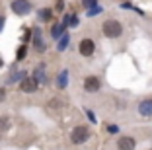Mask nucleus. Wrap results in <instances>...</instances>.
I'll list each match as a JSON object with an SVG mask.
<instances>
[{
    "instance_id": "obj_1",
    "label": "nucleus",
    "mask_w": 152,
    "mask_h": 150,
    "mask_svg": "<svg viewBox=\"0 0 152 150\" xmlns=\"http://www.w3.org/2000/svg\"><path fill=\"white\" fill-rule=\"evenodd\" d=\"M103 35L109 37V39H115V37L121 35V31H123V27H121V23L117 22V20H107V22H103Z\"/></svg>"
},
{
    "instance_id": "obj_2",
    "label": "nucleus",
    "mask_w": 152,
    "mask_h": 150,
    "mask_svg": "<svg viewBox=\"0 0 152 150\" xmlns=\"http://www.w3.org/2000/svg\"><path fill=\"white\" fill-rule=\"evenodd\" d=\"M90 137V129L88 127H76L74 131L70 132V140L74 142V144H82V142H86Z\"/></svg>"
},
{
    "instance_id": "obj_3",
    "label": "nucleus",
    "mask_w": 152,
    "mask_h": 150,
    "mask_svg": "<svg viewBox=\"0 0 152 150\" xmlns=\"http://www.w3.org/2000/svg\"><path fill=\"white\" fill-rule=\"evenodd\" d=\"M12 10H14V14H18V16H26V14L31 12V4H29L27 0H14Z\"/></svg>"
},
{
    "instance_id": "obj_4",
    "label": "nucleus",
    "mask_w": 152,
    "mask_h": 150,
    "mask_svg": "<svg viewBox=\"0 0 152 150\" xmlns=\"http://www.w3.org/2000/svg\"><path fill=\"white\" fill-rule=\"evenodd\" d=\"M78 49H80V53L84 55V57H92V55H94L96 45H94V41H92V39H82L80 45H78Z\"/></svg>"
},
{
    "instance_id": "obj_5",
    "label": "nucleus",
    "mask_w": 152,
    "mask_h": 150,
    "mask_svg": "<svg viewBox=\"0 0 152 150\" xmlns=\"http://www.w3.org/2000/svg\"><path fill=\"white\" fill-rule=\"evenodd\" d=\"M99 86H102V82H99L98 76H88V78L84 80V88H86V92H98Z\"/></svg>"
},
{
    "instance_id": "obj_6",
    "label": "nucleus",
    "mask_w": 152,
    "mask_h": 150,
    "mask_svg": "<svg viewBox=\"0 0 152 150\" xmlns=\"http://www.w3.org/2000/svg\"><path fill=\"white\" fill-rule=\"evenodd\" d=\"M134 146H137V142H134L133 137H121L117 140V148L119 150H134Z\"/></svg>"
},
{
    "instance_id": "obj_7",
    "label": "nucleus",
    "mask_w": 152,
    "mask_h": 150,
    "mask_svg": "<svg viewBox=\"0 0 152 150\" xmlns=\"http://www.w3.org/2000/svg\"><path fill=\"white\" fill-rule=\"evenodd\" d=\"M139 113L142 117H152V100H142L139 103Z\"/></svg>"
},
{
    "instance_id": "obj_8",
    "label": "nucleus",
    "mask_w": 152,
    "mask_h": 150,
    "mask_svg": "<svg viewBox=\"0 0 152 150\" xmlns=\"http://www.w3.org/2000/svg\"><path fill=\"white\" fill-rule=\"evenodd\" d=\"M20 90H22V92L31 94V92H35V90H37V82H35L33 78H26V80H22V84H20Z\"/></svg>"
},
{
    "instance_id": "obj_9",
    "label": "nucleus",
    "mask_w": 152,
    "mask_h": 150,
    "mask_svg": "<svg viewBox=\"0 0 152 150\" xmlns=\"http://www.w3.org/2000/svg\"><path fill=\"white\" fill-rule=\"evenodd\" d=\"M33 80H35L37 84L47 80V78H45V64H39V66L35 68V72H33Z\"/></svg>"
},
{
    "instance_id": "obj_10",
    "label": "nucleus",
    "mask_w": 152,
    "mask_h": 150,
    "mask_svg": "<svg viewBox=\"0 0 152 150\" xmlns=\"http://www.w3.org/2000/svg\"><path fill=\"white\" fill-rule=\"evenodd\" d=\"M66 82H68V72H66V70H63L61 74H58L57 86H58V88H66Z\"/></svg>"
},
{
    "instance_id": "obj_11",
    "label": "nucleus",
    "mask_w": 152,
    "mask_h": 150,
    "mask_svg": "<svg viewBox=\"0 0 152 150\" xmlns=\"http://www.w3.org/2000/svg\"><path fill=\"white\" fill-rule=\"evenodd\" d=\"M68 43H70V35L64 33V35L61 37V41H58V51H64V49L68 47Z\"/></svg>"
},
{
    "instance_id": "obj_12",
    "label": "nucleus",
    "mask_w": 152,
    "mask_h": 150,
    "mask_svg": "<svg viewBox=\"0 0 152 150\" xmlns=\"http://www.w3.org/2000/svg\"><path fill=\"white\" fill-rule=\"evenodd\" d=\"M64 27H66V23H64V22L53 27V37H55V39H58V37H63L61 33H63V29H64Z\"/></svg>"
},
{
    "instance_id": "obj_13",
    "label": "nucleus",
    "mask_w": 152,
    "mask_h": 150,
    "mask_svg": "<svg viewBox=\"0 0 152 150\" xmlns=\"http://www.w3.org/2000/svg\"><path fill=\"white\" fill-rule=\"evenodd\" d=\"M39 16H41V20H43V22H51V18H53V12H51L49 8H45V10H41V12H39Z\"/></svg>"
},
{
    "instance_id": "obj_14",
    "label": "nucleus",
    "mask_w": 152,
    "mask_h": 150,
    "mask_svg": "<svg viewBox=\"0 0 152 150\" xmlns=\"http://www.w3.org/2000/svg\"><path fill=\"white\" fill-rule=\"evenodd\" d=\"M35 47L39 49V51H43V49H45L43 41H41V29H35Z\"/></svg>"
},
{
    "instance_id": "obj_15",
    "label": "nucleus",
    "mask_w": 152,
    "mask_h": 150,
    "mask_svg": "<svg viewBox=\"0 0 152 150\" xmlns=\"http://www.w3.org/2000/svg\"><path fill=\"white\" fill-rule=\"evenodd\" d=\"M82 4L86 6V8H96V6H98V0H82Z\"/></svg>"
},
{
    "instance_id": "obj_16",
    "label": "nucleus",
    "mask_w": 152,
    "mask_h": 150,
    "mask_svg": "<svg viewBox=\"0 0 152 150\" xmlns=\"http://www.w3.org/2000/svg\"><path fill=\"white\" fill-rule=\"evenodd\" d=\"M16 59H18V61L26 59V47H20V49H18V55H16Z\"/></svg>"
},
{
    "instance_id": "obj_17",
    "label": "nucleus",
    "mask_w": 152,
    "mask_h": 150,
    "mask_svg": "<svg viewBox=\"0 0 152 150\" xmlns=\"http://www.w3.org/2000/svg\"><path fill=\"white\" fill-rule=\"evenodd\" d=\"M8 125H10V121H8V119H0V131L8 129Z\"/></svg>"
},
{
    "instance_id": "obj_18",
    "label": "nucleus",
    "mask_w": 152,
    "mask_h": 150,
    "mask_svg": "<svg viewBox=\"0 0 152 150\" xmlns=\"http://www.w3.org/2000/svg\"><path fill=\"white\" fill-rule=\"evenodd\" d=\"M99 12H102V8H99V6H96V8L88 10V16H96V14H99Z\"/></svg>"
},
{
    "instance_id": "obj_19",
    "label": "nucleus",
    "mask_w": 152,
    "mask_h": 150,
    "mask_svg": "<svg viewBox=\"0 0 152 150\" xmlns=\"http://www.w3.org/2000/svg\"><path fill=\"white\" fill-rule=\"evenodd\" d=\"M107 131L111 132V135H115V132L119 131V127H117V125H109V127H107Z\"/></svg>"
},
{
    "instance_id": "obj_20",
    "label": "nucleus",
    "mask_w": 152,
    "mask_h": 150,
    "mask_svg": "<svg viewBox=\"0 0 152 150\" xmlns=\"http://www.w3.org/2000/svg\"><path fill=\"white\" fill-rule=\"evenodd\" d=\"M4 97H6V90L0 88V102H4Z\"/></svg>"
},
{
    "instance_id": "obj_21",
    "label": "nucleus",
    "mask_w": 152,
    "mask_h": 150,
    "mask_svg": "<svg viewBox=\"0 0 152 150\" xmlns=\"http://www.w3.org/2000/svg\"><path fill=\"white\" fill-rule=\"evenodd\" d=\"M2 26H4V18H0V27H2Z\"/></svg>"
},
{
    "instance_id": "obj_22",
    "label": "nucleus",
    "mask_w": 152,
    "mask_h": 150,
    "mask_svg": "<svg viewBox=\"0 0 152 150\" xmlns=\"http://www.w3.org/2000/svg\"><path fill=\"white\" fill-rule=\"evenodd\" d=\"M0 64H2V61H0Z\"/></svg>"
}]
</instances>
